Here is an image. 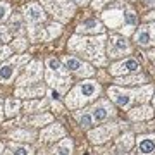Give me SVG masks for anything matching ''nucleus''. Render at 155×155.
<instances>
[{"mask_svg":"<svg viewBox=\"0 0 155 155\" xmlns=\"http://www.w3.org/2000/svg\"><path fill=\"white\" fill-rule=\"evenodd\" d=\"M131 143H133V136L131 134H126V136H122L119 140V148H122V152H127L129 147H131Z\"/></svg>","mask_w":155,"mask_h":155,"instance_id":"nucleus-33","label":"nucleus"},{"mask_svg":"<svg viewBox=\"0 0 155 155\" xmlns=\"http://www.w3.org/2000/svg\"><path fill=\"white\" fill-rule=\"evenodd\" d=\"M116 131H117L116 124H112V126L107 124V126H104V127H97L95 131H91V133H90V138H91L93 143H104L105 140H109L110 136H114Z\"/></svg>","mask_w":155,"mask_h":155,"instance_id":"nucleus-11","label":"nucleus"},{"mask_svg":"<svg viewBox=\"0 0 155 155\" xmlns=\"http://www.w3.org/2000/svg\"><path fill=\"white\" fill-rule=\"evenodd\" d=\"M48 122H52V116L50 114H43V116H38L33 119L35 126H43V124H48Z\"/></svg>","mask_w":155,"mask_h":155,"instance_id":"nucleus-34","label":"nucleus"},{"mask_svg":"<svg viewBox=\"0 0 155 155\" xmlns=\"http://www.w3.org/2000/svg\"><path fill=\"white\" fill-rule=\"evenodd\" d=\"M116 83L119 84H138V83H145V76L138 74V76H131V78H117Z\"/></svg>","mask_w":155,"mask_h":155,"instance_id":"nucleus-24","label":"nucleus"},{"mask_svg":"<svg viewBox=\"0 0 155 155\" xmlns=\"http://www.w3.org/2000/svg\"><path fill=\"white\" fill-rule=\"evenodd\" d=\"M55 155H72V141L69 138H64L54 150Z\"/></svg>","mask_w":155,"mask_h":155,"instance_id":"nucleus-20","label":"nucleus"},{"mask_svg":"<svg viewBox=\"0 0 155 155\" xmlns=\"http://www.w3.org/2000/svg\"><path fill=\"white\" fill-rule=\"evenodd\" d=\"M98 93H100V84L97 81L88 79V81H83V83L78 84L76 88L67 95L66 102L71 109H78V107L84 105L86 102L93 100L95 97H98Z\"/></svg>","mask_w":155,"mask_h":155,"instance_id":"nucleus-1","label":"nucleus"},{"mask_svg":"<svg viewBox=\"0 0 155 155\" xmlns=\"http://www.w3.org/2000/svg\"><path fill=\"white\" fill-rule=\"evenodd\" d=\"M41 79V64L33 61L26 67V71L19 79H17V86H28V84H35Z\"/></svg>","mask_w":155,"mask_h":155,"instance_id":"nucleus-8","label":"nucleus"},{"mask_svg":"<svg viewBox=\"0 0 155 155\" xmlns=\"http://www.w3.org/2000/svg\"><path fill=\"white\" fill-rule=\"evenodd\" d=\"M109 97L119 107L129 109L133 100L136 98V90H122V88H117V86H112V88H109Z\"/></svg>","mask_w":155,"mask_h":155,"instance_id":"nucleus-5","label":"nucleus"},{"mask_svg":"<svg viewBox=\"0 0 155 155\" xmlns=\"http://www.w3.org/2000/svg\"><path fill=\"white\" fill-rule=\"evenodd\" d=\"M74 4H78V5H86L88 4V0H72Z\"/></svg>","mask_w":155,"mask_h":155,"instance_id":"nucleus-40","label":"nucleus"},{"mask_svg":"<svg viewBox=\"0 0 155 155\" xmlns=\"http://www.w3.org/2000/svg\"><path fill=\"white\" fill-rule=\"evenodd\" d=\"M76 117H78V121H79V126L83 127V129H88L91 124H93V117H91V114H76Z\"/></svg>","mask_w":155,"mask_h":155,"instance_id":"nucleus-27","label":"nucleus"},{"mask_svg":"<svg viewBox=\"0 0 155 155\" xmlns=\"http://www.w3.org/2000/svg\"><path fill=\"white\" fill-rule=\"evenodd\" d=\"M109 0H93V7L95 9H100V7L104 5V4H107Z\"/></svg>","mask_w":155,"mask_h":155,"instance_id":"nucleus-38","label":"nucleus"},{"mask_svg":"<svg viewBox=\"0 0 155 155\" xmlns=\"http://www.w3.org/2000/svg\"><path fill=\"white\" fill-rule=\"evenodd\" d=\"M64 134H66V131H64V127L61 124H50L47 129L41 131L40 138L43 140V141H55L59 138H64Z\"/></svg>","mask_w":155,"mask_h":155,"instance_id":"nucleus-14","label":"nucleus"},{"mask_svg":"<svg viewBox=\"0 0 155 155\" xmlns=\"http://www.w3.org/2000/svg\"><path fill=\"white\" fill-rule=\"evenodd\" d=\"M131 52V47L126 41L124 36H110L109 41H107V54L110 59H116V57H122L124 54H129Z\"/></svg>","mask_w":155,"mask_h":155,"instance_id":"nucleus-6","label":"nucleus"},{"mask_svg":"<svg viewBox=\"0 0 155 155\" xmlns=\"http://www.w3.org/2000/svg\"><path fill=\"white\" fill-rule=\"evenodd\" d=\"M62 62H64L67 72L69 71L78 72V74H81V76H91V74H93V69H91L90 64L83 62L81 59H78V57H74V55H66L62 59Z\"/></svg>","mask_w":155,"mask_h":155,"instance_id":"nucleus-7","label":"nucleus"},{"mask_svg":"<svg viewBox=\"0 0 155 155\" xmlns=\"http://www.w3.org/2000/svg\"><path fill=\"white\" fill-rule=\"evenodd\" d=\"M148 29H150V35H152V43H153V40H155V24L153 26H148Z\"/></svg>","mask_w":155,"mask_h":155,"instance_id":"nucleus-39","label":"nucleus"},{"mask_svg":"<svg viewBox=\"0 0 155 155\" xmlns=\"http://www.w3.org/2000/svg\"><path fill=\"white\" fill-rule=\"evenodd\" d=\"M29 35H31V40L33 41H40V40H47V33H45V29L41 28H31L29 29Z\"/></svg>","mask_w":155,"mask_h":155,"instance_id":"nucleus-29","label":"nucleus"},{"mask_svg":"<svg viewBox=\"0 0 155 155\" xmlns=\"http://www.w3.org/2000/svg\"><path fill=\"white\" fill-rule=\"evenodd\" d=\"M152 116H153V110L147 105L138 107V109H134V110L129 112V117H131L133 121H145V119H150Z\"/></svg>","mask_w":155,"mask_h":155,"instance_id":"nucleus-19","label":"nucleus"},{"mask_svg":"<svg viewBox=\"0 0 155 155\" xmlns=\"http://www.w3.org/2000/svg\"><path fill=\"white\" fill-rule=\"evenodd\" d=\"M11 47H7V45H0V61H5L7 57L11 55Z\"/></svg>","mask_w":155,"mask_h":155,"instance_id":"nucleus-36","label":"nucleus"},{"mask_svg":"<svg viewBox=\"0 0 155 155\" xmlns=\"http://www.w3.org/2000/svg\"><path fill=\"white\" fill-rule=\"evenodd\" d=\"M41 2L50 12H54V16H59L62 19H69L74 12V5L69 0H41Z\"/></svg>","mask_w":155,"mask_h":155,"instance_id":"nucleus-4","label":"nucleus"},{"mask_svg":"<svg viewBox=\"0 0 155 155\" xmlns=\"http://www.w3.org/2000/svg\"><path fill=\"white\" fill-rule=\"evenodd\" d=\"M138 155H153L155 153V134H143L136 141Z\"/></svg>","mask_w":155,"mask_h":155,"instance_id":"nucleus-12","label":"nucleus"},{"mask_svg":"<svg viewBox=\"0 0 155 155\" xmlns=\"http://www.w3.org/2000/svg\"><path fill=\"white\" fill-rule=\"evenodd\" d=\"M152 91H153V86H152V84H147L143 88L136 90V98H138L140 102H147V100L152 97Z\"/></svg>","mask_w":155,"mask_h":155,"instance_id":"nucleus-25","label":"nucleus"},{"mask_svg":"<svg viewBox=\"0 0 155 155\" xmlns=\"http://www.w3.org/2000/svg\"><path fill=\"white\" fill-rule=\"evenodd\" d=\"M22 12H24V17L28 19V22H31V24H36V22H41L45 19V12L43 9L38 5V4H28V5L22 9Z\"/></svg>","mask_w":155,"mask_h":155,"instance_id":"nucleus-13","label":"nucleus"},{"mask_svg":"<svg viewBox=\"0 0 155 155\" xmlns=\"http://www.w3.org/2000/svg\"><path fill=\"white\" fill-rule=\"evenodd\" d=\"M153 107H155V97H153Z\"/></svg>","mask_w":155,"mask_h":155,"instance_id":"nucleus-41","label":"nucleus"},{"mask_svg":"<svg viewBox=\"0 0 155 155\" xmlns=\"http://www.w3.org/2000/svg\"><path fill=\"white\" fill-rule=\"evenodd\" d=\"M47 81H48V84L52 86V88H59V90H66L71 86V79H67L66 76L62 78H57V72H55V78H54V74H52V71L50 69H47Z\"/></svg>","mask_w":155,"mask_h":155,"instance_id":"nucleus-16","label":"nucleus"},{"mask_svg":"<svg viewBox=\"0 0 155 155\" xmlns=\"http://www.w3.org/2000/svg\"><path fill=\"white\" fill-rule=\"evenodd\" d=\"M11 138L14 140H33V133L31 131H14V133L11 134Z\"/></svg>","mask_w":155,"mask_h":155,"instance_id":"nucleus-32","label":"nucleus"},{"mask_svg":"<svg viewBox=\"0 0 155 155\" xmlns=\"http://www.w3.org/2000/svg\"><path fill=\"white\" fill-rule=\"evenodd\" d=\"M29 61V55H16L11 61L0 64V83H11L14 76L17 74L21 64Z\"/></svg>","mask_w":155,"mask_h":155,"instance_id":"nucleus-3","label":"nucleus"},{"mask_svg":"<svg viewBox=\"0 0 155 155\" xmlns=\"http://www.w3.org/2000/svg\"><path fill=\"white\" fill-rule=\"evenodd\" d=\"M19 107H21V102L17 98H7L5 102V114L9 117L16 116L17 112H19Z\"/></svg>","mask_w":155,"mask_h":155,"instance_id":"nucleus-23","label":"nucleus"},{"mask_svg":"<svg viewBox=\"0 0 155 155\" xmlns=\"http://www.w3.org/2000/svg\"><path fill=\"white\" fill-rule=\"evenodd\" d=\"M24 107H26L28 112H36V110H41L45 107V102L43 100H33V102H26Z\"/></svg>","mask_w":155,"mask_h":155,"instance_id":"nucleus-28","label":"nucleus"},{"mask_svg":"<svg viewBox=\"0 0 155 155\" xmlns=\"http://www.w3.org/2000/svg\"><path fill=\"white\" fill-rule=\"evenodd\" d=\"M112 112H114V109H112V105L107 102V100H100V102H97L93 107H91V117H93V121L97 122H104L109 116H112Z\"/></svg>","mask_w":155,"mask_h":155,"instance_id":"nucleus-9","label":"nucleus"},{"mask_svg":"<svg viewBox=\"0 0 155 155\" xmlns=\"http://www.w3.org/2000/svg\"><path fill=\"white\" fill-rule=\"evenodd\" d=\"M11 38V33H9V29L4 28V26H0V45H4L5 41H9Z\"/></svg>","mask_w":155,"mask_h":155,"instance_id":"nucleus-35","label":"nucleus"},{"mask_svg":"<svg viewBox=\"0 0 155 155\" xmlns=\"http://www.w3.org/2000/svg\"><path fill=\"white\" fill-rule=\"evenodd\" d=\"M105 21H107V24H110L112 28H116L121 21H124V12H119V11L105 12Z\"/></svg>","mask_w":155,"mask_h":155,"instance_id":"nucleus-22","label":"nucleus"},{"mask_svg":"<svg viewBox=\"0 0 155 155\" xmlns=\"http://www.w3.org/2000/svg\"><path fill=\"white\" fill-rule=\"evenodd\" d=\"M47 67H48L50 71H54V72H57V74H61V76H67L66 66H62L61 61H57V59H54V57L47 59Z\"/></svg>","mask_w":155,"mask_h":155,"instance_id":"nucleus-21","label":"nucleus"},{"mask_svg":"<svg viewBox=\"0 0 155 155\" xmlns=\"http://www.w3.org/2000/svg\"><path fill=\"white\" fill-rule=\"evenodd\" d=\"M9 14H11V5L7 2H0V24L9 19Z\"/></svg>","mask_w":155,"mask_h":155,"instance_id":"nucleus-31","label":"nucleus"},{"mask_svg":"<svg viewBox=\"0 0 155 155\" xmlns=\"http://www.w3.org/2000/svg\"><path fill=\"white\" fill-rule=\"evenodd\" d=\"M140 69H141V66H140L138 61H134V59H126V61L114 64V66L110 67V72L116 74V76H119V74H127V72H138Z\"/></svg>","mask_w":155,"mask_h":155,"instance_id":"nucleus-10","label":"nucleus"},{"mask_svg":"<svg viewBox=\"0 0 155 155\" xmlns=\"http://www.w3.org/2000/svg\"><path fill=\"white\" fill-rule=\"evenodd\" d=\"M78 33H104V26L97 19H88L78 26Z\"/></svg>","mask_w":155,"mask_h":155,"instance_id":"nucleus-15","label":"nucleus"},{"mask_svg":"<svg viewBox=\"0 0 155 155\" xmlns=\"http://www.w3.org/2000/svg\"><path fill=\"white\" fill-rule=\"evenodd\" d=\"M11 152L12 155H33V150L26 147V145H17V143H12L11 145Z\"/></svg>","mask_w":155,"mask_h":155,"instance_id":"nucleus-26","label":"nucleus"},{"mask_svg":"<svg viewBox=\"0 0 155 155\" xmlns=\"http://www.w3.org/2000/svg\"><path fill=\"white\" fill-rule=\"evenodd\" d=\"M71 50L74 52H79V54H84L90 59H97L98 55H102V47H104V36L98 40L93 38H72L71 41Z\"/></svg>","mask_w":155,"mask_h":155,"instance_id":"nucleus-2","label":"nucleus"},{"mask_svg":"<svg viewBox=\"0 0 155 155\" xmlns=\"http://www.w3.org/2000/svg\"><path fill=\"white\" fill-rule=\"evenodd\" d=\"M134 41H136L140 47H148V45H152V35H150L148 26H141V28L134 33Z\"/></svg>","mask_w":155,"mask_h":155,"instance_id":"nucleus-18","label":"nucleus"},{"mask_svg":"<svg viewBox=\"0 0 155 155\" xmlns=\"http://www.w3.org/2000/svg\"><path fill=\"white\" fill-rule=\"evenodd\" d=\"M11 29L14 31L16 35L22 33V29H24V24L21 22V19H19V16H14L11 19Z\"/></svg>","mask_w":155,"mask_h":155,"instance_id":"nucleus-30","label":"nucleus"},{"mask_svg":"<svg viewBox=\"0 0 155 155\" xmlns=\"http://www.w3.org/2000/svg\"><path fill=\"white\" fill-rule=\"evenodd\" d=\"M43 93H45L43 84H36V86L28 84L26 88L24 86H19L17 88V97H41Z\"/></svg>","mask_w":155,"mask_h":155,"instance_id":"nucleus-17","label":"nucleus"},{"mask_svg":"<svg viewBox=\"0 0 155 155\" xmlns=\"http://www.w3.org/2000/svg\"><path fill=\"white\" fill-rule=\"evenodd\" d=\"M61 33V24H50V36H57Z\"/></svg>","mask_w":155,"mask_h":155,"instance_id":"nucleus-37","label":"nucleus"}]
</instances>
